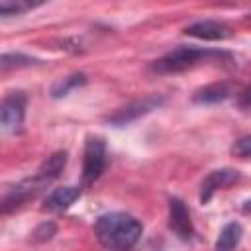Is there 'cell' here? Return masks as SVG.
<instances>
[{"label":"cell","mask_w":251,"mask_h":251,"mask_svg":"<svg viewBox=\"0 0 251 251\" xmlns=\"http://www.w3.org/2000/svg\"><path fill=\"white\" fill-rule=\"evenodd\" d=\"M141 222L126 212H108L94 222V235L108 251H131L141 239Z\"/></svg>","instance_id":"6da1fadb"},{"label":"cell","mask_w":251,"mask_h":251,"mask_svg":"<svg viewBox=\"0 0 251 251\" xmlns=\"http://www.w3.org/2000/svg\"><path fill=\"white\" fill-rule=\"evenodd\" d=\"M231 55L227 51L218 49H204L192 45H178L173 51L165 53L161 59L151 63V71L157 75H175L186 69H192L200 63H214V61H229Z\"/></svg>","instance_id":"7a4b0ae2"},{"label":"cell","mask_w":251,"mask_h":251,"mask_svg":"<svg viewBox=\"0 0 251 251\" xmlns=\"http://www.w3.org/2000/svg\"><path fill=\"white\" fill-rule=\"evenodd\" d=\"M165 104V96L163 94H149V96H143V98H137V100H131L127 102L126 106H120L116 108L112 114H108L104 120L114 126V127H124V126H129L131 122L151 114L153 110L161 108Z\"/></svg>","instance_id":"3957f363"},{"label":"cell","mask_w":251,"mask_h":251,"mask_svg":"<svg viewBox=\"0 0 251 251\" xmlns=\"http://www.w3.org/2000/svg\"><path fill=\"white\" fill-rule=\"evenodd\" d=\"M106 169V141L100 135H88L82 157V182L92 184Z\"/></svg>","instance_id":"277c9868"},{"label":"cell","mask_w":251,"mask_h":251,"mask_svg":"<svg viewBox=\"0 0 251 251\" xmlns=\"http://www.w3.org/2000/svg\"><path fill=\"white\" fill-rule=\"evenodd\" d=\"M47 186V182H43L37 175L29 176V178H24L20 180L18 184H14L12 188H8L2 196V202H0V208H2V214H10L12 210H18L20 206H24L27 200L35 198L43 188Z\"/></svg>","instance_id":"5b68a950"},{"label":"cell","mask_w":251,"mask_h":251,"mask_svg":"<svg viewBox=\"0 0 251 251\" xmlns=\"http://www.w3.org/2000/svg\"><path fill=\"white\" fill-rule=\"evenodd\" d=\"M27 98L24 92H10L4 96L0 106V126L8 133H18L24 126Z\"/></svg>","instance_id":"8992f818"},{"label":"cell","mask_w":251,"mask_h":251,"mask_svg":"<svg viewBox=\"0 0 251 251\" xmlns=\"http://www.w3.org/2000/svg\"><path fill=\"white\" fill-rule=\"evenodd\" d=\"M169 227L182 239L188 241L194 235V227H192V220H190V212L186 208V204L173 196L169 198Z\"/></svg>","instance_id":"52a82bcc"},{"label":"cell","mask_w":251,"mask_h":251,"mask_svg":"<svg viewBox=\"0 0 251 251\" xmlns=\"http://www.w3.org/2000/svg\"><path fill=\"white\" fill-rule=\"evenodd\" d=\"M184 33L204 41H222L231 35V27L220 20H200L184 27Z\"/></svg>","instance_id":"ba28073f"},{"label":"cell","mask_w":251,"mask_h":251,"mask_svg":"<svg viewBox=\"0 0 251 251\" xmlns=\"http://www.w3.org/2000/svg\"><path fill=\"white\" fill-rule=\"evenodd\" d=\"M235 180H239V171L235 169H218V171H212L200 184V202L206 204L212 200V196L220 190V188H226L229 184H233Z\"/></svg>","instance_id":"9c48e42d"},{"label":"cell","mask_w":251,"mask_h":251,"mask_svg":"<svg viewBox=\"0 0 251 251\" xmlns=\"http://www.w3.org/2000/svg\"><path fill=\"white\" fill-rule=\"evenodd\" d=\"M80 196V188L78 186H59V188H53L45 200H43V210L45 212H53V214H59V212H65L69 210L75 200Z\"/></svg>","instance_id":"30bf717a"},{"label":"cell","mask_w":251,"mask_h":251,"mask_svg":"<svg viewBox=\"0 0 251 251\" xmlns=\"http://www.w3.org/2000/svg\"><path fill=\"white\" fill-rule=\"evenodd\" d=\"M231 94H233V88L229 82H212V84L198 88L192 94V102H196V104H220V102L227 100Z\"/></svg>","instance_id":"8fae6325"},{"label":"cell","mask_w":251,"mask_h":251,"mask_svg":"<svg viewBox=\"0 0 251 251\" xmlns=\"http://www.w3.org/2000/svg\"><path fill=\"white\" fill-rule=\"evenodd\" d=\"M65 165H67V151H57V153L49 155V157L39 165V169H37L35 175H37L43 182L49 184L51 180H55V178L63 173Z\"/></svg>","instance_id":"7c38bea8"},{"label":"cell","mask_w":251,"mask_h":251,"mask_svg":"<svg viewBox=\"0 0 251 251\" xmlns=\"http://www.w3.org/2000/svg\"><path fill=\"white\" fill-rule=\"evenodd\" d=\"M243 237V227L237 222H229L222 227L216 239V251H233Z\"/></svg>","instance_id":"4fadbf2b"},{"label":"cell","mask_w":251,"mask_h":251,"mask_svg":"<svg viewBox=\"0 0 251 251\" xmlns=\"http://www.w3.org/2000/svg\"><path fill=\"white\" fill-rule=\"evenodd\" d=\"M84 84H86V75L84 73H73V75L57 80L51 86V96L53 98H65L71 90H75L78 86H84Z\"/></svg>","instance_id":"5bb4252c"},{"label":"cell","mask_w":251,"mask_h":251,"mask_svg":"<svg viewBox=\"0 0 251 251\" xmlns=\"http://www.w3.org/2000/svg\"><path fill=\"white\" fill-rule=\"evenodd\" d=\"M35 6H41V2H31V0H0V16L10 18V16H20Z\"/></svg>","instance_id":"9a60e30c"},{"label":"cell","mask_w":251,"mask_h":251,"mask_svg":"<svg viewBox=\"0 0 251 251\" xmlns=\"http://www.w3.org/2000/svg\"><path fill=\"white\" fill-rule=\"evenodd\" d=\"M35 63H39V61L29 55H24V53H4L0 57V71L8 73L10 69H22V67H29Z\"/></svg>","instance_id":"2e32d148"},{"label":"cell","mask_w":251,"mask_h":251,"mask_svg":"<svg viewBox=\"0 0 251 251\" xmlns=\"http://www.w3.org/2000/svg\"><path fill=\"white\" fill-rule=\"evenodd\" d=\"M55 233H57V226H55V222H41V224L33 229V233H31V241H33V243H45V241L53 239Z\"/></svg>","instance_id":"e0dca14e"},{"label":"cell","mask_w":251,"mask_h":251,"mask_svg":"<svg viewBox=\"0 0 251 251\" xmlns=\"http://www.w3.org/2000/svg\"><path fill=\"white\" fill-rule=\"evenodd\" d=\"M229 151H231V155H235V157H241V159H245V157H251V135H243V137L235 139Z\"/></svg>","instance_id":"ac0fdd59"},{"label":"cell","mask_w":251,"mask_h":251,"mask_svg":"<svg viewBox=\"0 0 251 251\" xmlns=\"http://www.w3.org/2000/svg\"><path fill=\"white\" fill-rule=\"evenodd\" d=\"M237 106L239 108H251V84L249 86H245L239 94H237Z\"/></svg>","instance_id":"d6986e66"},{"label":"cell","mask_w":251,"mask_h":251,"mask_svg":"<svg viewBox=\"0 0 251 251\" xmlns=\"http://www.w3.org/2000/svg\"><path fill=\"white\" fill-rule=\"evenodd\" d=\"M243 212H245V214H249V212H251V200H247V202L243 204Z\"/></svg>","instance_id":"ffe728a7"}]
</instances>
